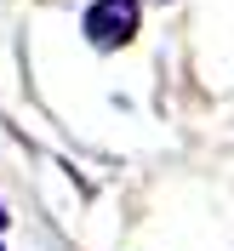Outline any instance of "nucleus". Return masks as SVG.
Wrapping results in <instances>:
<instances>
[{"mask_svg":"<svg viewBox=\"0 0 234 251\" xmlns=\"http://www.w3.org/2000/svg\"><path fill=\"white\" fill-rule=\"evenodd\" d=\"M80 29H86V40H92L97 51L126 46V40L137 34V0H97V6H86Z\"/></svg>","mask_w":234,"mask_h":251,"instance_id":"f257e3e1","label":"nucleus"},{"mask_svg":"<svg viewBox=\"0 0 234 251\" xmlns=\"http://www.w3.org/2000/svg\"><path fill=\"white\" fill-rule=\"evenodd\" d=\"M0 228H6V205H0Z\"/></svg>","mask_w":234,"mask_h":251,"instance_id":"f03ea898","label":"nucleus"}]
</instances>
